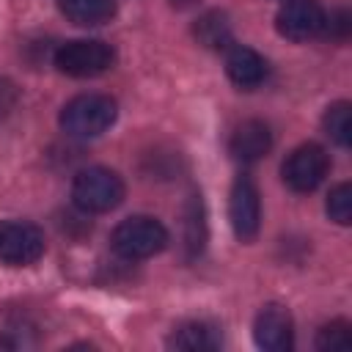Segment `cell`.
<instances>
[{"label":"cell","instance_id":"obj_1","mask_svg":"<svg viewBox=\"0 0 352 352\" xmlns=\"http://www.w3.org/2000/svg\"><path fill=\"white\" fill-rule=\"evenodd\" d=\"M116 116H118L116 99L104 94H80L63 104L58 124L69 138L88 140V138L107 132L116 124Z\"/></svg>","mask_w":352,"mask_h":352},{"label":"cell","instance_id":"obj_2","mask_svg":"<svg viewBox=\"0 0 352 352\" xmlns=\"http://www.w3.org/2000/svg\"><path fill=\"white\" fill-rule=\"evenodd\" d=\"M110 248L126 261H143L168 248V228L148 214H132L121 220L110 234Z\"/></svg>","mask_w":352,"mask_h":352},{"label":"cell","instance_id":"obj_3","mask_svg":"<svg viewBox=\"0 0 352 352\" xmlns=\"http://www.w3.org/2000/svg\"><path fill=\"white\" fill-rule=\"evenodd\" d=\"M124 182L116 170L94 165L82 168L72 182V201L85 214H104L113 212L124 201Z\"/></svg>","mask_w":352,"mask_h":352},{"label":"cell","instance_id":"obj_4","mask_svg":"<svg viewBox=\"0 0 352 352\" xmlns=\"http://www.w3.org/2000/svg\"><path fill=\"white\" fill-rule=\"evenodd\" d=\"M116 63V50L102 38H74L55 50V69L66 77H99Z\"/></svg>","mask_w":352,"mask_h":352},{"label":"cell","instance_id":"obj_5","mask_svg":"<svg viewBox=\"0 0 352 352\" xmlns=\"http://www.w3.org/2000/svg\"><path fill=\"white\" fill-rule=\"evenodd\" d=\"M330 170V157L319 143H302L297 146L280 165L283 184L292 192H314Z\"/></svg>","mask_w":352,"mask_h":352},{"label":"cell","instance_id":"obj_6","mask_svg":"<svg viewBox=\"0 0 352 352\" xmlns=\"http://www.w3.org/2000/svg\"><path fill=\"white\" fill-rule=\"evenodd\" d=\"M44 256V234L28 220L0 223V261L8 267H30Z\"/></svg>","mask_w":352,"mask_h":352},{"label":"cell","instance_id":"obj_7","mask_svg":"<svg viewBox=\"0 0 352 352\" xmlns=\"http://www.w3.org/2000/svg\"><path fill=\"white\" fill-rule=\"evenodd\" d=\"M228 220L239 242H253L261 228V195L250 176H236L228 195Z\"/></svg>","mask_w":352,"mask_h":352},{"label":"cell","instance_id":"obj_8","mask_svg":"<svg viewBox=\"0 0 352 352\" xmlns=\"http://www.w3.org/2000/svg\"><path fill=\"white\" fill-rule=\"evenodd\" d=\"M327 11L316 0H286L275 14V30L289 41H311L324 33Z\"/></svg>","mask_w":352,"mask_h":352},{"label":"cell","instance_id":"obj_9","mask_svg":"<svg viewBox=\"0 0 352 352\" xmlns=\"http://www.w3.org/2000/svg\"><path fill=\"white\" fill-rule=\"evenodd\" d=\"M253 338H256V346H261L267 352H286V349H292L294 346V322H292V314L283 305H278V302L264 305L256 314Z\"/></svg>","mask_w":352,"mask_h":352},{"label":"cell","instance_id":"obj_10","mask_svg":"<svg viewBox=\"0 0 352 352\" xmlns=\"http://www.w3.org/2000/svg\"><path fill=\"white\" fill-rule=\"evenodd\" d=\"M272 148V132L264 121H242L234 132H231V140H228V151L236 162L242 165H253L258 160H264Z\"/></svg>","mask_w":352,"mask_h":352},{"label":"cell","instance_id":"obj_11","mask_svg":"<svg viewBox=\"0 0 352 352\" xmlns=\"http://www.w3.org/2000/svg\"><path fill=\"white\" fill-rule=\"evenodd\" d=\"M226 72H228V80L234 85L250 91V88H258L267 80V72L270 69H267V60L256 50L236 44L226 55Z\"/></svg>","mask_w":352,"mask_h":352},{"label":"cell","instance_id":"obj_12","mask_svg":"<svg viewBox=\"0 0 352 352\" xmlns=\"http://www.w3.org/2000/svg\"><path fill=\"white\" fill-rule=\"evenodd\" d=\"M220 344H223L220 330L209 322H184L168 338L170 349H187V352H206V349H217Z\"/></svg>","mask_w":352,"mask_h":352},{"label":"cell","instance_id":"obj_13","mask_svg":"<svg viewBox=\"0 0 352 352\" xmlns=\"http://www.w3.org/2000/svg\"><path fill=\"white\" fill-rule=\"evenodd\" d=\"M60 14L82 28L104 25L116 16V0H58Z\"/></svg>","mask_w":352,"mask_h":352},{"label":"cell","instance_id":"obj_14","mask_svg":"<svg viewBox=\"0 0 352 352\" xmlns=\"http://www.w3.org/2000/svg\"><path fill=\"white\" fill-rule=\"evenodd\" d=\"M195 38L209 50H226L231 47V22L223 11H206L195 19L192 28Z\"/></svg>","mask_w":352,"mask_h":352},{"label":"cell","instance_id":"obj_15","mask_svg":"<svg viewBox=\"0 0 352 352\" xmlns=\"http://www.w3.org/2000/svg\"><path fill=\"white\" fill-rule=\"evenodd\" d=\"M324 132L330 135V140H336L341 148L349 146L352 140V104L349 102H336L324 110Z\"/></svg>","mask_w":352,"mask_h":352},{"label":"cell","instance_id":"obj_16","mask_svg":"<svg viewBox=\"0 0 352 352\" xmlns=\"http://www.w3.org/2000/svg\"><path fill=\"white\" fill-rule=\"evenodd\" d=\"M316 349L322 352H344L352 349V327L344 319H336L324 327H319L316 333Z\"/></svg>","mask_w":352,"mask_h":352},{"label":"cell","instance_id":"obj_17","mask_svg":"<svg viewBox=\"0 0 352 352\" xmlns=\"http://www.w3.org/2000/svg\"><path fill=\"white\" fill-rule=\"evenodd\" d=\"M324 209H327L330 220H336L338 226H349L352 223V184L349 182L336 184L330 190V195H327Z\"/></svg>","mask_w":352,"mask_h":352},{"label":"cell","instance_id":"obj_18","mask_svg":"<svg viewBox=\"0 0 352 352\" xmlns=\"http://www.w3.org/2000/svg\"><path fill=\"white\" fill-rule=\"evenodd\" d=\"M204 239H206L204 204H201V195H192L190 206H187V248H190V256H198L204 250Z\"/></svg>","mask_w":352,"mask_h":352},{"label":"cell","instance_id":"obj_19","mask_svg":"<svg viewBox=\"0 0 352 352\" xmlns=\"http://www.w3.org/2000/svg\"><path fill=\"white\" fill-rule=\"evenodd\" d=\"M322 36H330V38H336V41H344V38L349 36V14H346L344 8L327 14V19H324V33H322Z\"/></svg>","mask_w":352,"mask_h":352},{"label":"cell","instance_id":"obj_20","mask_svg":"<svg viewBox=\"0 0 352 352\" xmlns=\"http://www.w3.org/2000/svg\"><path fill=\"white\" fill-rule=\"evenodd\" d=\"M16 99H19L16 85L8 77H0V121L11 116V110L16 107Z\"/></svg>","mask_w":352,"mask_h":352},{"label":"cell","instance_id":"obj_21","mask_svg":"<svg viewBox=\"0 0 352 352\" xmlns=\"http://www.w3.org/2000/svg\"><path fill=\"white\" fill-rule=\"evenodd\" d=\"M0 349H11V341H6V338H0Z\"/></svg>","mask_w":352,"mask_h":352}]
</instances>
